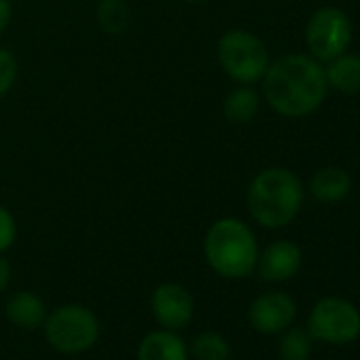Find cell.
<instances>
[{"label":"cell","instance_id":"1","mask_svg":"<svg viewBox=\"0 0 360 360\" xmlns=\"http://www.w3.org/2000/svg\"><path fill=\"white\" fill-rule=\"evenodd\" d=\"M263 94L278 115L305 117L324 102L328 83L318 60L290 53L269 64L263 75Z\"/></svg>","mask_w":360,"mask_h":360},{"label":"cell","instance_id":"2","mask_svg":"<svg viewBox=\"0 0 360 360\" xmlns=\"http://www.w3.org/2000/svg\"><path fill=\"white\" fill-rule=\"evenodd\" d=\"M301 204V180L286 167H267L259 172L248 187L250 217L267 229L286 227L299 214Z\"/></svg>","mask_w":360,"mask_h":360},{"label":"cell","instance_id":"3","mask_svg":"<svg viewBox=\"0 0 360 360\" xmlns=\"http://www.w3.org/2000/svg\"><path fill=\"white\" fill-rule=\"evenodd\" d=\"M204 252L210 267L231 280L250 276L259 261L257 238L252 229L238 219L217 221L206 233Z\"/></svg>","mask_w":360,"mask_h":360},{"label":"cell","instance_id":"4","mask_svg":"<svg viewBox=\"0 0 360 360\" xmlns=\"http://www.w3.org/2000/svg\"><path fill=\"white\" fill-rule=\"evenodd\" d=\"M47 343L66 356H77L91 349L100 337L98 316L83 305H62L47 314L45 322Z\"/></svg>","mask_w":360,"mask_h":360},{"label":"cell","instance_id":"5","mask_svg":"<svg viewBox=\"0 0 360 360\" xmlns=\"http://www.w3.org/2000/svg\"><path fill=\"white\" fill-rule=\"evenodd\" d=\"M223 70L238 83L250 85L263 79L269 68V51L259 37L246 30H229L219 43Z\"/></svg>","mask_w":360,"mask_h":360},{"label":"cell","instance_id":"6","mask_svg":"<svg viewBox=\"0 0 360 360\" xmlns=\"http://www.w3.org/2000/svg\"><path fill=\"white\" fill-rule=\"evenodd\" d=\"M307 333L324 343H349L360 335V311L345 299L324 297L309 311Z\"/></svg>","mask_w":360,"mask_h":360},{"label":"cell","instance_id":"7","mask_svg":"<svg viewBox=\"0 0 360 360\" xmlns=\"http://www.w3.org/2000/svg\"><path fill=\"white\" fill-rule=\"evenodd\" d=\"M305 41L314 60L330 62L347 51L352 43V22L341 9H318L307 24Z\"/></svg>","mask_w":360,"mask_h":360},{"label":"cell","instance_id":"8","mask_svg":"<svg viewBox=\"0 0 360 360\" xmlns=\"http://www.w3.org/2000/svg\"><path fill=\"white\" fill-rule=\"evenodd\" d=\"M150 311L167 330L185 328L193 320V297L185 286L165 282L155 288L150 297Z\"/></svg>","mask_w":360,"mask_h":360},{"label":"cell","instance_id":"9","mask_svg":"<svg viewBox=\"0 0 360 360\" xmlns=\"http://www.w3.org/2000/svg\"><path fill=\"white\" fill-rule=\"evenodd\" d=\"M297 316V305L286 292H265L257 297L248 309V320L255 330L263 335H276L290 326Z\"/></svg>","mask_w":360,"mask_h":360},{"label":"cell","instance_id":"10","mask_svg":"<svg viewBox=\"0 0 360 360\" xmlns=\"http://www.w3.org/2000/svg\"><path fill=\"white\" fill-rule=\"evenodd\" d=\"M259 274L265 282L290 280L301 267V248L295 242L278 240L259 255Z\"/></svg>","mask_w":360,"mask_h":360},{"label":"cell","instance_id":"11","mask_svg":"<svg viewBox=\"0 0 360 360\" xmlns=\"http://www.w3.org/2000/svg\"><path fill=\"white\" fill-rule=\"evenodd\" d=\"M138 360H189V349L183 337L174 330H153L138 345Z\"/></svg>","mask_w":360,"mask_h":360},{"label":"cell","instance_id":"12","mask_svg":"<svg viewBox=\"0 0 360 360\" xmlns=\"http://www.w3.org/2000/svg\"><path fill=\"white\" fill-rule=\"evenodd\" d=\"M352 189V178L341 167H322L309 180V193L324 204L341 202Z\"/></svg>","mask_w":360,"mask_h":360},{"label":"cell","instance_id":"13","mask_svg":"<svg viewBox=\"0 0 360 360\" xmlns=\"http://www.w3.org/2000/svg\"><path fill=\"white\" fill-rule=\"evenodd\" d=\"M7 318L15 326L32 330V328H39L45 322L47 305L39 295H34L30 290H20L7 303Z\"/></svg>","mask_w":360,"mask_h":360},{"label":"cell","instance_id":"14","mask_svg":"<svg viewBox=\"0 0 360 360\" xmlns=\"http://www.w3.org/2000/svg\"><path fill=\"white\" fill-rule=\"evenodd\" d=\"M326 83L339 94H358L360 91V56L341 53L330 60L324 68Z\"/></svg>","mask_w":360,"mask_h":360},{"label":"cell","instance_id":"15","mask_svg":"<svg viewBox=\"0 0 360 360\" xmlns=\"http://www.w3.org/2000/svg\"><path fill=\"white\" fill-rule=\"evenodd\" d=\"M259 110V94L252 87H238L225 100V117L236 123H248Z\"/></svg>","mask_w":360,"mask_h":360},{"label":"cell","instance_id":"16","mask_svg":"<svg viewBox=\"0 0 360 360\" xmlns=\"http://www.w3.org/2000/svg\"><path fill=\"white\" fill-rule=\"evenodd\" d=\"M191 354L195 360H229L231 347L223 335H219L217 330H206L193 339Z\"/></svg>","mask_w":360,"mask_h":360},{"label":"cell","instance_id":"17","mask_svg":"<svg viewBox=\"0 0 360 360\" xmlns=\"http://www.w3.org/2000/svg\"><path fill=\"white\" fill-rule=\"evenodd\" d=\"M311 337L305 328H290L280 341V360H309Z\"/></svg>","mask_w":360,"mask_h":360},{"label":"cell","instance_id":"18","mask_svg":"<svg viewBox=\"0 0 360 360\" xmlns=\"http://www.w3.org/2000/svg\"><path fill=\"white\" fill-rule=\"evenodd\" d=\"M98 18L104 30L121 32L127 26L129 13L123 5V0H102V5L98 9Z\"/></svg>","mask_w":360,"mask_h":360},{"label":"cell","instance_id":"19","mask_svg":"<svg viewBox=\"0 0 360 360\" xmlns=\"http://www.w3.org/2000/svg\"><path fill=\"white\" fill-rule=\"evenodd\" d=\"M15 77H18V62L13 53L0 47V98L13 87Z\"/></svg>","mask_w":360,"mask_h":360},{"label":"cell","instance_id":"20","mask_svg":"<svg viewBox=\"0 0 360 360\" xmlns=\"http://www.w3.org/2000/svg\"><path fill=\"white\" fill-rule=\"evenodd\" d=\"M15 236H18L15 219L11 217L9 210L0 206V255H3L7 248H11V244L15 242Z\"/></svg>","mask_w":360,"mask_h":360},{"label":"cell","instance_id":"21","mask_svg":"<svg viewBox=\"0 0 360 360\" xmlns=\"http://www.w3.org/2000/svg\"><path fill=\"white\" fill-rule=\"evenodd\" d=\"M11 282V265L5 257H0V292H3Z\"/></svg>","mask_w":360,"mask_h":360},{"label":"cell","instance_id":"22","mask_svg":"<svg viewBox=\"0 0 360 360\" xmlns=\"http://www.w3.org/2000/svg\"><path fill=\"white\" fill-rule=\"evenodd\" d=\"M9 22H11V5L9 0H0V34L7 30Z\"/></svg>","mask_w":360,"mask_h":360},{"label":"cell","instance_id":"23","mask_svg":"<svg viewBox=\"0 0 360 360\" xmlns=\"http://www.w3.org/2000/svg\"><path fill=\"white\" fill-rule=\"evenodd\" d=\"M185 3H191V5H200V3H206V0H185Z\"/></svg>","mask_w":360,"mask_h":360}]
</instances>
